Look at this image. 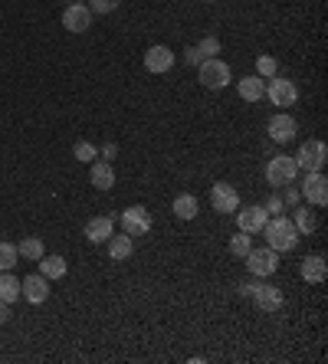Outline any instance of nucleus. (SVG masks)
<instances>
[{"label": "nucleus", "instance_id": "nucleus-1", "mask_svg": "<svg viewBox=\"0 0 328 364\" xmlns=\"http://www.w3.org/2000/svg\"><path fill=\"white\" fill-rule=\"evenodd\" d=\"M262 237H266V246L276 249V253H292L296 243H299V230H296L292 220H289V217H282V213H276V217L266 220Z\"/></svg>", "mask_w": 328, "mask_h": 364}, {"label": "nucleus", "instance_id": "nucleus-2", "mask_svg": "<svg viewBox=\"0 0 328 364\" xmlns=\"http://www.w3.org/2000/svg\"><path fill=\"white\" fill-rule=\"evenodd\" d=\"M197 79H200V86L204 89H210V92H220V89H226L230 86V66H226L224 59H217V56H210V59H200L197 63Z\"/></svg>", "mask_w": 328, "mask_h": 364}, {"label": "nucleus", "instance_id": "nucleus-3", "mask_svg": "<svg viewBox=\"0 0 328 364\" xmlns=\"http://www.w3.org/2000/svg\"><path fill=\"white\" fill-rule=\"evenodd\" d=\"M240 292L253 299L260 312H279L282 302H286V299H282V289L269 286V282H246V286H240Z\"/></svg>", "mask_w": 328, "mask_h": 364}, {"label": "nucleus", "instance_id": "nucleus-4", "mask_svg": "<svg viewBox=\"0 0 328 364\" xmlns=\"http://www.w3.org/2000/svg\"><path fill=\"white\" fill-rule=\"evenodd\" d=\"M296 177H299V164H296V158H289V154H279V158H269V161H266V181H269L272 187L296 184Z\"/></svg>", "mask_w": 328, "mask_h": 364}, {"label": "nucleus", "instance_id": "nucleus-5", "mask_svg": "<svg viewBox=\"0 0 328 364\" xmlns=\"http://www.w3.org/2000/svg\"><path fill=\"white\" fill-rule=\"evenodd\" d=\"M262 96L269 99L272 106H279V108H289L296 106V99H299V89H296V82L292 79H282L279 73L272 79H266V92Z\"/></svg>", "mask_w": 328, "mask_h": 364}, {"label": "nucleus", "instance_id": "nucleus-6", "mask_svg": "<svg viewBox=\"0 0 328 364\" xmlns=\"http://www.w3.org/2000/svg\"><path fill=\"white\" fill-rule=\"evenodd\" d=\"M246 269H250V276H256V279H266V276H272L276 269H279V253L276 249H250L246 253Z\"/></svg>", "mask_w": 328, "mask_h": 364}, {"label": "nucleus", "instance_id": "nucleus-7", "mask_svg": "<svg viewBox=\"0 0 328 364\" xmlns=\"http://www.w3.org/2000/svg\"><path fill=\"white\" fill-rule=\"evenodd\" d=\"M299 197H305L309 207H325L328 203V177L322 171H305V181L299 187Z\"/></svg>", "mask_w": 328, "mask_h": 364}, {"label": "nucleus", "instance_id": "nucleus-8", "mask_svg": "<svg viewBox=\"0 0 328 364\" xmlns=\"http://www.w3.org/2000/svg\"><path fill=\"white\" fill-rule=\"evenodd\" d=\"M325 161H328L325 142H302L299 144V154H296L299 171H325Z\"/></svg>", "mask_w": 328, "mask_h": 364}, {"label": "nucleus", "instance_id": "nucleus-9", "mask_svg": "<svg viewBox=\"0 0 328 364\" xmlns=\"http://www.w3.org/2000/svg\"><path fill=\"white\" fill-rule=\"evenodd\" d=\"M210 207L217 213H236L240 211V191L230 181H217L210 187Z\"/></svg>", "mask_w": 328, "mask_h": 364}, {"label": "nucleus", "instance_id": "nucleus-10", "mask_svg": "<svg viewBox=\"0 0 328 364\" xmlns=\"http://www.w3.org/2000/svg\"><path fill=\"white\" fill-rule=\"evenodd\" d=\"M266 132H269V138L276 144H289V142H296L299 125H296V118L292 115H286V112H276V115L266 122Z\"/></svg>", "mask_w": 328, "mask_h": 364}, {"label": "nucleus", "instance_id": "nucleus-11", "mask_svg": "<svg viewBox=\"0 0 328 364\" xmlns=\"http://www.w3.org/2000/svg\"><path fill=\"white\" fill-rule=\"evenodd\" d=\"M122 227L128 237H145V233H151V211L141 207V203L122 211Z\"/></svg>", "mask_w": 328, "mask_h": 364}, {"label": "nucleus", "instance_id": "nucleus-12", "mask_svg": "<svg viewBox=\"0 0 328 364\" xmlns=\"http://www.w3.org/2000/svg\"><path fill=\"white\" fill-rule=\"evenodd\" d=\"M20 296L27 299L30 306H43L49 299V279L43 276V272H33V276H27L23 282H20Z\"/></svg>", "mask_w": 328, "mask_h": 364}, {"label": "nucleus", "instance_id": "nucleus-13", "mask_svg": "<svg viewBox=\"0 0 328 364\" xmlns=\"http://www.w3.org/2000/svg\"><path fill=\"white\" fill-rule=\"evenodd\" d=\"M266 220H269V213H266V207H246V211H236V227L243 233H250V237H256V233H262V227H266Z\"/></svg>", "mask_w": 328, "mask_h": 364}, {"label": "nucleus", "instance_id": "nucleus-14", "mask_svg": "<svg viewBox=\"0 0 328 364\" xmlns=\"http://www.w3.org/2000/svg\"><path fill=\"white\" fill-rule=\"evenodd\" d=\"M63 27L69 33H85V30L92 27V10L85 7V4H69L63 10Z\"/></svg>", "mask_w": 328, "mask_h": 364}, {"label": "nucleus", "instance_id": "nucleus-15", "mask_svg": "<svg viewBox=\"0 0 328 364\" xmlns=\"http://www.w3.org/2000/svg\"><path fill=\"white\" fill-rule=\"evenodd\" d=\"M299 276L305 279V282H312V286L325 282V276H328V263H325V256H319V253L305 256V259H302V266H299Z\"/></svg>", "mask_w": 328, "mask_h": 364}, {"label": "nucleus", "instance_id": "nucleus-16", "mask_svg": "<svg viewBox=\"0 0 328 364\" xmlns=\"http://www.w3.org/2000/svg\"><path fill=\"white\" fill-rule=\"evenodd\" d=\"M171 66H174V53H171L168 46H151L148 53H145V69L154 73V76L171 73Z\"/></svg>", "mask_w": 328, "mask_h": 364}, {"label": "nucleus", "instance_id": "nucleus-17", "mask_svg": "<svg viewBox=\"0 0 328 364\" xmlns=\"http://www.w3.org/2000/svg\"><path fill=\"white\" fill-rule=\"evenodd\" d=\"M89 181H92L95 191H112L115 187V171L109 161H99L95 158L92 164H89Z\"/></svg>", "mask_w": 328, "mask_h": 364}, {"label": "nucleus", "instance_id": "nucleus-18", "mask_svg": "<svg viewBox=\"0 0 328 364\" xmlns=\"http://www.w3.org/2000/svg\"><path fill=\"white\" fill-rule=\"evenodd\" d=\"M112 230H115L112 217H92V220L85 223V240L89 243H109Z\"/></svg>", "mask_w": 328, "mask_h": 364}, {"label": "nucleus", "instance_id": "nucleus-19", "mask_svg": "<svg viewBox=\"0 0 328 364\" xmlns=\"http://www.w3.org/2000/svg\"><path fill=\"white\" fill-rule=\"evenodd\" d=\"M236 92H240V99H243V102H260L262 92H266V79H262V76L236 79Z\"/></svg>", "mask_w": 328, "mask_h": 364}, {"label": "nucleus", "instance_id": "nucleus-20", "mask_svg": "<svg viewBox=\"0 0 328 364\" xmlns=\"http://www.w3.org/2000/svg\"><path fill=\"white\" fill-rule=\"evenodd\" d=\"M131 253H135V237H128V233H119V237H109V259H115V263H125V259H131Z\"/></svg>", "mask_w": 328, "mask_h": 364}, {"label": "nucleus", "instance_id": "nucleus-21", "mask_svg": "<svg viewBox=\"0 0 328 364\" xmlns=\"http://www.w3.org/2000/svg\"><path fill=\"white\" fill-rule=\"evenodd\" d=\"M171 211H174V217H178V220H194L197 211H200V203H197L194 194H178V197H174V203H171Z\"/></svg>", "mask_w": 328, "mask_h": 364}, {"label": "nucleus", "instance_id": "nucleus-22", "mask_svg": "<svg viewBox=\"0 0 328 364\" xmlns=\"http://www.w3.org/2000/svg\"><path fill=\"white\" fill-rule=\"evenodd\" d=\"M66 269H69V266H66V259L56 256V253H53V256H47V253H43V259H40V272H43L49 282H53V279H63Z\"/></svg>", "mask_w": 328, "mask_h": 364}, {"label": "nucleus", "instance_id": "nucleus-23", "mask_svg": "<svg viewBox=\"0 0 328 364\" xmlns=\"http://www.w3.org/2000/svg\"><path fill=\"white\" fill-rule=\"evenodd\" d=\"M17 253H20L23 259H33V263H40L47 249H43V240H40V237H27V240L17 243Z\"/></svg>", "mask_w": 328, "mask_h": 364}, {"label": "nucleus", "instance_id": "nucleus-24", "mask_svg": "<svg viewBox=\"0 0 328 364\" xmlns=\"http://www.w3.org/2000/svg\"><path fill=\"white\" fill-rule=\"evenodd\" d=\"M0 299H4L7 306L20 299V279L10 276V269H7V272H0Z\"/></svg>", "mask_w": 328, "mask_h": 364}, {"label": "nucleus", "instance_id": "nucleus-25", "mask_svg": "<svg viewBox=\"0 0 328 364\" xmlns=\"http://www.w3.org/2000/svg\"><path fill=\"white\" fill-rule=\"evenodd\" d=\"M292 227L299 233H312L315 230V213L309 207H296V217H292Z\"/></svg>", "mask_w": 328, "mask_h": 364}, {"label": "nucleus", "instance_id": "nucleus-26", "mask_svg": "<svg viewBox=\"0 0 328 364\" xmlns=\"http://www.w3.org/2000/svg\"><path fill=\"white\" fill-rule=\"evenodd\" d=\"M250 249H253V237H250V233L240 230V233H233V237H230V253H233L236 259H243Z\"/></svg>", "mask_w": 328, "mask_h": 364}, {"label": "nucleus", "instance_id": "nucleus-27", "mask_svg": "<svg viewBox=\"0 0 328 364\" xmlns=\"http://www.w3.org/2000/svg\"><path fill=\"white\" fill-rule=\"evenodd\" d=\"M17 259H20L17 243L0 240V272H7V269H13V266H17Z\"/></svg>", "mask_w": 328, "mask_h": 364}, {"label": "nucleus", "instance_id": "nucleus-28", "mask_svg": "<svg viewBox=\"0 0 328 364\" xmlns=\"http://www.w3.org/2000/svg\"><path fill=\"white\" fill-rule=\"evenodd\" d=\"M73 158L75 161H83V164H92L95 158H99V148H95L92 142H75L73 144Z\"/></svg>", "mask_w": 328, "mask_h": 364}, {"label": "nucleus", "instance_id": "nucleus-29", "mask_svg": "<svg viewBox=\"0 0 328 364\" xmlns=\"http://www.w3.org/2000/svg\"><path fill=\"white\" fill-rule=\"evenodd\" d=\"M276 73H279V63H276L272 56H260V59H256V76L272 79Z\"/></svg>", "mask_w": 328, "mask_h": 364}, {"label": "nucleus", "instance_id": "nucleus-30", "mask_svg": "<svg viewBox=\"0 0 328 364\" xmlns=\"http://www.w3.org/2000/svg\"><path fill=\"white\" fill-rule=\"evenodd\" d=\"M197 53H200V59H210L220 53V39L217 37H204L200 43H197Z\"/></svg>", "mask_w": 328, "mask_h": 364}, {"label": "nucleus", "instance_id": "nucleus-31", "mask_svg": "<svg viewBox=\"0 0 328 364\" xmlns=\"http://www.w3.org/2000/svg\"><path fill=\"white\" fill-rule=\"evenodd\" d=\"M119 4L122 0H89V10L92 13H112V10H119Z\"/></svg>", "mask_w": 328, "mask_h": 364}, {"label": "nucleus", "instance_id": "nucleus-32", "mask_svg": "<svg viewBox=\"0 0 328 364\" xmlns=\"http://www.w3.org/2000/svg\"><path fill=\"white\" fill-rule=\"evenodd\" d=\"M262 207H266V213H269V217H276V213H282V197H276V194H272V197L262 203Z\"/></svg>", "mask_w": 328, "mask_h": 364}, {"label": "nucleus", "instance_id": "nucleus-33", "mask_svg": "<svg viewBox=\"0 0 328 364\" xmlns=\"http://www.w3.org/2000/svg\"><path fill=\"white\" fill-rule=\"evenodd\" d=\"M282 194H286V203H292V207L299 203V187H292V184H286V187H282Z\"/></svg>", "mask_w": 328, "mask_h": 364}, {"label": "nucleus", "instance_id": "nucleus-34", "mask_svg": "<svg viewBox=\"0 0 328 364\" xmlns=\"http://www.w3.org/2000/svg\"><path fill=\"white\" fill-rule=\"evenodd\" d=\"M184 59H188L190 66H197V63H200V53H197V46H190V49H184Z\"/></svg>", "mask_w": 328, "mask_h": 364}, {"label": "nucleus", "instance_id": "nucleus-35", "mask_svg": "<svg viewBox=\"0 0 328 364\" xmlns=\"http://www.w3.org/2000/svg\"><path fill=\"white\" fill-rule=\"evenodd\" d=\"M115 154H119V144H105V148H102V158H105V161H112Z\"/></svg>", "mask_w": 328, "mask_h": 364}, {"label": "nucleus", "instance_id": "nucleus-36", "mask_svg": "<svg viewBox=\"0 0 328 364\" xmlns=\"http://www.w3.org/2000/svg\"><path fill=\"white\" fill-rule=\"evenodd\" d=\"M7 318H10V306H7V302H4V299H0V325H4Z\"/></svg>", "mask_w": 328, "mask_h": 364}, {"label": "nucleus", "instance_id": "nucleus-37", "mask_svg": "<svg viewBox=\"0 0 328 364\" xmlns=\"http://www.w3.org/2000/svg\"><path fill=\"white\" fill-rule=\"evenodd\" d=\"M73 4H83V0H73Z\"/></svg>", "mask_w": 328, "mask_h": 364}, {"label": "nucleus", "instance_id": "nucleus-38", "mask_svg": "<svg viewBox=\"0 0 328 364\" xmlns=\"http://www.w3.org/2000/svg\"><path fill=\"white\" fill-rule=\"evenodd\" d=\"M204 4H214V0H204Z\"/></svg>", "mask_w": 328, "mask_h": 364}]
</instances>
